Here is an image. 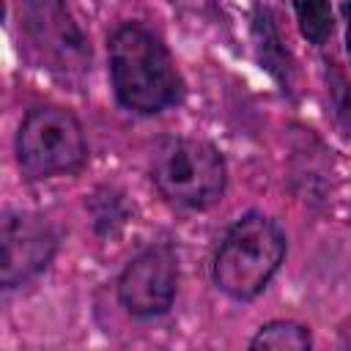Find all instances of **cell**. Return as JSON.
Wrapping results in <instances>:
<instances>
[{
	"label": "cell",
	"instance_id": "7a4b0ae2",
	"mask_svg": "<svg viewBox=\"0 0 351 351\" xmlns=\"http://www.w3.org/2000/svg\"><path fill=\"white\" fill-rule=\"evenodd\" d=\"M285 258V236L266 214H244L225 233L214 255V282L233 299L258 296Z\"/></svg>",
	"mask_w": 351,
	"mask_h": 351
},
{
	"label": "cell",
	"instance_id": "8fae6325",
	"mask_svg": "<svg viewBox=\"0 0 351 351\" xmlns=\"http://www.w3.org/2000/svg\"><path fill=\"white\" fill-rule=\"evenodd\" d=\"M335 80H337V88H332V96H335V112H337V118L351 129V85H348L340 74H335Z\"/></svg>",
	"mask_w": 351,
	"mask_h": 351
},
{
	"label": "cell",
	"instance_id": "30bf717a",
	"mask_svg": "<svg viewBox=\"0 0 351 351\" xmlns=\"http://www.w3.org/2000/svg\"><path fill=\"white\" fill-rule=\"evenodd\" d=\"M255 33H258V52H261V63L271 71V74H282V69H285V60H282V49L277 47L280 44V38H277V33H274V27H271V22L266 19V14L261 16L258 14V19H255Z\"/></svg>",
	"mask_w": 351,
	"mask_h": 351
},
{
	"label": "cell",
	"instance_id": "8992f818",
	"mask_svg": "<svg viewBox=\"0 0 351 351\" xmlns=\"http://www.w3.org/2000/svg\"><path fill=\"white\" fill-rule=\"evenodd\" d=\"M178 285V263L170 247L156 244L140 252L118 280L121 304L140 318L162 315L170 310Z\"/></svg>",
	"mask_w": 351,
	"mask_h": 351
},
{
	"label": "cell",
	"instance_id": "6da1fadb",
	"mask_svg": "<svg viewBox=\"0 0 351 351\" xmlns=\"http://www.w3.org/2000/svg\"><path fill=\"white\" fill-rule=\"evenodd\" d=\"M110 77L118 101L140 115L162 112L181 99V77L165 44L143 25H121L110 36Z\"/></svg>",
	"mask_w": 351,
	"mask_h": 351
},
{
	"label": "cell",
	"instance_id": "9c48e42d",
	"mask_svg": "<svg viewBox=\"0 0 351 351\" xmlns=\"http://www.w3.org/2000/svg\"><path fill=\"white\" fill-rule=\"evenodd\" d=\"M299 30L310 44H324L332 33V8L329 0H293Z\"/></svg>",
	"mask_w": 351,
	"mask_h": 351
},
{
	"label": "cell",
	"instance_id": "ba28073f",
	"mask_svg": "<svg viewBox=\"0 0 351 351\" xmlns=\"http://www.w3.org/2000/svg\"><path fill=\"white\" fill-rule=\"evenodd\" d=\"M313 346L307 326L296 321H271L258 329V335L250 340V348L255 351H307Z\"/></svg>",
	"mask_w": 351,
	"mask_h": 351
},
{
	"label": "cell",
	"instance_id": "5b68a950",
	"mask_svg": "<svg viewBox=\"0 0 351 351\" xmlns=\"http://www.w3.org/2000/svg\"><path fill=\"white\" fill-rule=\"evenodd\" d=\"M19 14L30 44L49 63V69L66 74H80L88 69V38L71 19L63 0H22Z\"/></svg>",
	"mask_w": 351,
	"mask_h": 351
},
{
	"label": "cell",
	"instance_id": "7c38bea8",
	"mask_svg": "<svg viewBox=\"0 0 351 351\" xmlns=\"http://www.w3.org/2000/svg\"><path fill=\"white\" fill-rule=\"evenodd\" d=\"M340 11H343V16H346V49H348V55H351V0H343Z\"/></svg>",
	"mask_w": 351,
	"mask_h": 351
},
{
	"label": "cell",
	"instance_id": "4fadbf2b",
	"mask_svg": "<svg viewBox=\"0 0 351 351\" xmlns=\"http://www.w3.org/2000/svg\"><path fill=\"white\" fill-rule=\"evenodd\" d=\"M340 343L351 348V321H346V324H343V329H340Z\"/></svg>",
	"mask_w": 351,
	"mask_h": 351
},
{
	"label": "cell",
	"instance_id": "277c9868",
	"mask_svg": "<svg viewBox=\"0 0 351 351\" xmlns=\"http://www.w3.org/2000/svg\"><path fill=\"white\" fill-rule=\"evenodd\" d=\"M88 159L80 121L63 107H36L16 134V162L27 181L77 173Z\"/></svg>",
	"mask_w": 351,
	"mask_h": 351
},
{
	"label": "cell",
	"instance_id": "3957f363",
	"mask_svg": "<svg viewBox=\"0 0 351 351\" xmlns=\"http://www.w3.org/2000/svg\"><path fill=\"white\" fill-rule=\"evenodd\" d=\"M156 189L178 206L208 208L225 195L228 167L222 154L197 137H165L151 154Z\"/></svg>",
	"mask_w": 351,
	"mask_h": 351
},
{
	"label": "cell",
	"instance_id": "52a82bcc",
	"mask_svg": "<svg viewBox=\"0 0 351 351\" xmlns=\"http://www.w3.org/2000/svg\"><path fill=\"white\" fill-rule=\"evenodd\" d=\"M55 233L49 222H44L36 214L22 211H5L3 214V230H0V282L5 288H14L33 274H38L49 258L55 255Z\"/></svg>",
	"mask_w": 351,
	"mask_h": 351
}]
</instances>
